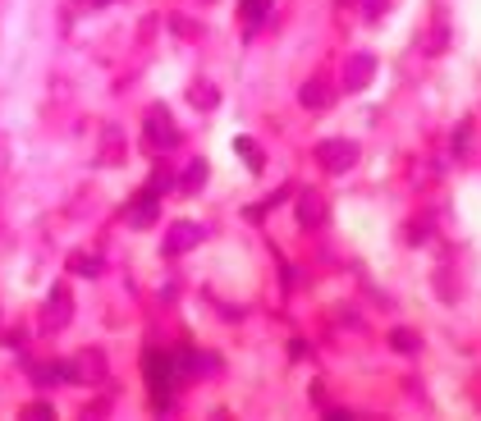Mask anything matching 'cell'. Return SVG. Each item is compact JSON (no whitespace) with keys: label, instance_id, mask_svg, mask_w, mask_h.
Returning <instances> with one entry per match:
<instances>
[{"label":"cell","instance_id":"obj_1","mask_svg":"<svg viewBox=\"0 0 481 421\" xmlns=\"http://www.w3.org/2000/svg\"><path fill=\"white\" fill-rule=\"evenodd\" d=\"M143 142H147V151H175L179 147V128H175V119H170L166 105H151V111H147Z\"/></svg>","mask_w":481,"mask_h":421},{"label":"cell","instance_id":"obj_2","mask_svg":"<svg viewBox=\"0 0 481 421\" xmlns=\"http://www.w3.org/2000/svg\"><path fill=\"white\" fill-rule=\"evenodd\" d=\"M316 161L326 165L330 174H349L358 165V142L349 138H326V142H316Z\"/></svg>","mask_w":481,"mask_h":421},{"label":"cell","instance_id":"obj_13","mask_svg":"<svg viewBox=\"0 0 481 421\" xmlns=\"http://www.w3.org/2000/svg\"><path fill=\"white\" fill-rule=\"evenodd\" d=\"M202 183H206V161H189V170L179 174V188L183 193H202Z\"/></svg>","mask_w":481,"mask_h":421},{"label":"cell","instance_id":"obj_19","mask_svg":"<svg viewBox=\"0 0 481 421\" xmlns=\"http://www.w3.org/2000/svg\"><path fill=\"white\" fill-rule=\"evenodd\" d=\"M23 417H56V412H50V403H33V408H23Z\"/></svg>","mask_w":481,"mask_h":421},{"label":"cell","instance_id":"obj_15","mask_svg":"<svg viewBox=\"0 0 481 421\" xmlns=\"http://www.w3.org/2000/svg\"><path fill=\"white\" fill-rule=\"evenodd\" d=\"M238 14H244L248 28H257V23L271 14V0H238Z\"/></svg>","mask_w":481,"mask_h":421},{"label":"cell","instance_id":"obj_4","mask_svg":"<svg viewBox=\"0 0 481 421\" xmlns=\"http://www.w3.org/2000/svg\"><path fill=\"white\" fill-rule=\"evenodd\" d=\"M170 385H175V366L166 353H147V389H151V399L166 408L170 403Z\"/></svg>","mask_w":481,"mask_h":421},{"label":"cell","instance_id":"obj_16","mask_svg":"<svg viewBox=\"0 0 481 421\" xmlns=\"http://www.w3.org/2000/svg\"><path fill=\"white\" fill-rule=\"evenodd\" d=\"M390 348H394V353H417L422 339H417V330H394V334H390Z\"/></svg>","mask_w":481,"mask_h":421},{"label":"cell","instance_id":"obj_7","mask_svg":"<svg viewBox=\"0 0 481 421\" xmlns=\"http://www.w3.org/2000/svg\"><path fill=\"white\" fill-rule=\"evenodd\" d=\"M293 216H299L303 229H321L326 225V197H321L316 188H303L299 202H293Z\"/></svg>","mask_w":481,"mask_h":421},{"label":"cell","instance_id":"obj_18","mask_svg":"<svg viewBox=\"0 0 481 421\" xmlns=\"http://www.w3.org/2000/svg\"><path fill=\"white\" fill-rule=\"evenodd\" d=\"M362 14L367 19H385L390 14V0H362Z\"/></svg>","mask_w":481,"mask_h":421},{"label":"cell","instance_id":"obj_8","mask_svg":"<svg viewBox=\"0 0 481 421\" xmlns=\"http://www.w3.org/2000/svg\"><path fill=\"white\" fill-rule=\"evenodd\" d=\"M156 216H160V202H156V183H151V188H143L138 197L128 202V225L147 229V225H156Z\"/></svg>","mask_w":481,"mask_h":421},{"label":"cell","instance_id":"obj_17","mask_svg":"<svg viewBox=\"0 0 481 421\" xmlns=\"http://www.w3.org/2000/svg\"><path fill=\"white\" fill-rule=\"evenodd\" d=\"M234 151L248 161V170H261V151H257V142H252V138H238V142H234Z\"/></svg>","mask_w":481,"mask_h":421},{"label":"cell","instance_id":"obj_10","mask_svg":"<svg viewBox=\"0 0 481 421\" xmlns=\"http://www.w3.org/2000/svg\"><path fill=\"white\" fill-rule=\"evenodd\" d=\"M330 83H326V78H307V83L299 88V101L307 105V111H326V105H330Z\"/></svg>","mask_w":481,"mask_h":421},{"label":"cell","instance_id":"obj_12","mask_svg":"<svg viewBox=\"0 0 481 421\" xmlns=\"http://www.w3.org/2000/svg\"><path fill=\"white\" fill-rule=\"evenodd\" d=\"M120 156H124V138H120V128H105V142H101V165H120Z\"/></svg>","mask_w":481,"mask_h":421},{"label":"cell","instance_id":"obj_6","mask_svg":"<svg viewBox=\"0 0 481 421\" xmlns=\"http://www.w3.org/2000/svg\"><path fill=\"white\" fill-rule=\"evenodd\" d=\"M371 78H376V56H371V50H358V56H349V65H344V92L371 88Z\"/></svg>","mask_w":481,"mask_h":421},{"label":"cell","instance_id":"obj_11","mask_svg":"<svg viewBox=\"0 0 481 421\" xmlns=\"http://www.w3.org/2000/svg\"><path fill=\"white\" fill-rule=\"evenodd\" d=\"M69 271L83 275V279H97V275H101V256H92V252H74V256H69Z\"/></svg>","mask_w":481,"mask_h":421},{"label":"cell","instance_id":"obj_14","mask_svg":"<svg viewBox=\"0 0 481 421\" xmlns=\"http://www.w3.org/2000/svg\"><path fill=\"white\" fill-rule=\"evenodd\" d=\"M189 101L198 105V111H211V105H216V101H221V92H216V88H211V83H206V78H198V83L189 88Z\"/></svg>","mask_w":481,"mask_h":421},{"label":"cell","instance_id":"obj_5","mask_svg":"<svg viewBox=\"0 0 481 421\" xmlns=\"http://www.w3.org/2000/svg\"><path fill=\"white\" fill-rule=\"evenodd\" d=\"M105 380V357L97 348H83L69 362V385H101Z\"/></svg>","mask_w":481,"mask_h":421},{"label":"cell","instance_id":"obj_3","mask_svg":"<svg viewBox=\"0 0 481 421\" xmlns=\"http://www.w3.org/2000/svg\"><path fill=\"white\" fill-rule=\"evenodd\" d=\"M69 321H74V294L65 284H56L50 288V298H46V307H42V334H60Z\"/></svg>","mask_w":481,"mask_h":421},{"label":"cell","instance_id":"obj_9","mask_svg":"<svg viewBox=\"0 0 481 421\" xmlns=\"http://www.w3.org/2000/svg\"><path fill=\"white\" fill-rule=\"evenodd\" d=\"M198 243H202V225L179 220V225L170 229V239H166V256H183V252H193Z\"/></svg>","mask_w":481,"mask_h":421}]
</instances>
